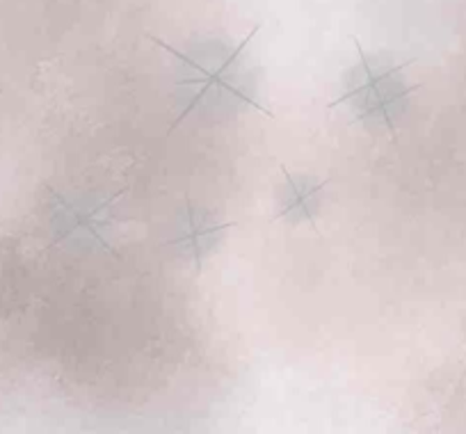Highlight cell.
Segmentation results:
<instances>
[{
	"instance_id": "1",
	"label": "cell",
	"mask_w": 466,
	"mask_h": 434,
	"mask_svg": "<svg viewBox=\"0 0 466 434\" xmlns=\"http://www.w3.org/2000/svg\"><path fill=\"white\" fill-rule=\"evenodd\" d=\"M284 177H286V183H289V187H290V197H289V204H286V208L277 215V220H281V217H290L295 210H299V217H307L309 225L316 227L313 225V217L309 215V199H311L316 192H320V187H325L329 181L316 183V186H309L307 181L298 183V178L290 177L286 169H284Z\"/></svg>"
}]
</instances>
